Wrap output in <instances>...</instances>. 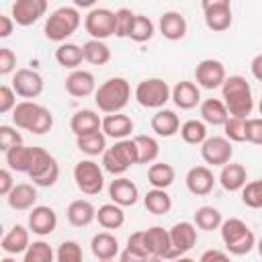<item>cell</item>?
<instances>
[{
  "label": "cell",
  "instance_id": "27",
  "mask_svg": "<svg viewBox=\"0 0 262 262\" xmlns=\"http://www.w3.org/2000/svg\"><path fill=\"white\" fill-rule=\"evenodd\" d=\"M133 131V119L125 113H115V115H104L102 117V133L115 141L129 139Z\"/></svg>",
  "mask_w": 262,
  "mask_h": 262
},
{
  "label": "cell",
  "instance_id": "19",
  "mask_svg": "<svg viewBox=\"0 0 262 262\" xmlns=\"http://www.w3.org/2000/svg\"><path fill=\"white\" fill-rule=\"evenodd\" d=\"M184 182H186V188H188L190 194H194V196H207L215 188L217 178H215V174H213V170L209 166H192L186 172Z\"/></svg>",
  "mask_w": 262,
  "mask_h": 262
},
{
  "label": "cell",
  "instance_id": "26",
  "mask_svg": "<svg viewBox=\"0 0 262 262\" xmlns=\"http://www.w3.org/2000/svg\"><path fill=\"white\" fill-rule=\"evenodd\" d=\"M37 186L35 184H29V182H18L10 194L6 196V203L12 211H31L37 207Z\"/></svg>",
  "mask_w": 262,
  "mask_h": 262
},
{
  "label": "cell",
  "instance_id": "42",
  "mask_svg": "<svg viewBox=\"0 0 262 262\" xmlns=\"http://www.w3.org/2000/svg\"><path fill=\"white\" fill-rule=\"evenodd\" d=\"M76 147L86 154L88 158H94V156H102L108 147H106V135L102 131H96V133H90V135H84V137H76Z\"/></svg>",
  "mask_w": 262,
  "mask_h": 262
},
{
  "label": "cell",
  "instance_id": "32",
  "mask_svg": "<svg viewBox=\"0 0 262 262\" xmlns=\"http://www.w3.org/2000/svg\"><path fill=\"white\" fill-rule=\"evenodd\" d=\"M199 113H201V121L213 127H223L225 121L229 119V113L221 98H205L199 106Z\"/></svg>",
  "mask_w": 262,
  "mask_h": 262
},
{
  "label": "cell",
  "instance_id": "24",
  "mask_svg": "<svg viewBox=\"0 0 262 262\" xmlns=\"http://www.w3.org/2000/svg\"><path fill=\"white\" fill-rule=\"evenodd\" d=\"M70 129L76 137H84V135L102 131V117L92 108H80L72 115Z\"/></svg>",
  "mask_w": 262,
  "mask_h": 262
},
{
  "label": "cell",
  "instance_id": "48",
  "mask_svg": "<svg viewBox=\"0 0 262 262\" xmlns=\"http://www.w3.org/2000/svg\"><path fill=\"white\" fill-rule=\"evenodd\" d=\"M18 145H23L20 131H16V127H12V125H0V149L6 154Z\"/></svg>",
  "mask_w": 262,
  "mask_h": 262
},
{
  "label": "cell",
  "instance_id": "54",
  "mask_svg": "<svg viewBox=\"0 0 262 262\" xmlns=\"http://www.w3.org/2000/svg\"><path fill=\"white\" fill-rule=\"evenodd\" d=\"M14 186H16V182L12 178V170L10 168H2L0 170V194L2 196H8Z\"/></svg>",
  "mask_w": 262,
  "mask_h": 262
},
{
  "label": "cell",
  "instance_id": "47",
  "mask_svg": "<svg viewBox=\"0 0 262 262\" xmlns=\"http://www.w3.org/2000/svg\"><path fill=\"white\" fill-rule=\"evenodd\" d=\"M223 137H227L231 143H244L246 141V119L229 117L223 125Z\"/></svg>",
  "mask_w": 262,
  "mask_h": 262
},
{
  "label": "cell",
  "instance_id": "46",
  "mask_svg": "<svg viewBox=\"0 0 262 262\" xmlns=\"http://www.w3.org/2000/svg\"><path fill=\"white\" fill-rule=\"evenodd\" d=\"M242 203L250 209H262V178L250 180L242 188Z\"/></svg>",
  "mask_w": 262,
  "mask_h": 262
},
{
  "label": "cell",
  "instance_id": "5",
  "mask_svg": "<svg viewBox=\"0 0 262 262\" xmlns=\"http://www.w3.org/2000/svg\"><path fill=\"white\" fill-rule=\"evenodd\" d=\"M219 233H221V239H223L227 252L233 254V256H246L256 248L254 231L239 217L223 219V223L219 227Z\"/></svg>",
  "mask_w": 262,
  "mask_h": 262
},
{
  "label": "cell",
  "instance_id": "49",
  "mask_svg": "<svg viewBox=\"0 0 262 262\" xmlns=\"http://www.w3.org/2000/svg\"><path fill=\"white\" fill-rule=\"evenodd\" d=\"M246 141L254 145H262V117L246 119Z\"/></svg>",
  "mask_w": 262,
  "mask_h": 262
},
{
  "label": "cell",
  "instance_id": "63",
  "mask_svg": "<svg viewBox=\"0 0 262 262\" xmlns=\"http://www.w3.org/2000/svg\"><path fill=\"white\" fill-rule=\"evenodd\" d=\"M98 262H115V260H98Z\"/></svg>",
  "mask_w": 262,
  "mask_h": 262
},
{
  "label": "cell",
  "instance_id": "16",
  "mask_svg": "<svg viewBox=\"0 0 262 262\" xmlns=\"http://www.w3.org/2000/svg\"><path fill=\"white\" fill-rule=\"evenodd\" d=\"M47 12V0H16L10 8V16L20 27H31Z\"/></svg>",
  "mask_w": 262,
  "mask_h": 262
},
{
  "label": "cell",
  "instance_id": "6",
  "mask_svg": "<svg viewBox=\"0 0 262 262\" xmlns=\"http://www.w3.org/2000/svg\"><path fill=\"white\" fill-rule=\"evenodd\" d=\"M135 164H137V145H135L133 137L115 141V145H111L102 154V162H100L102 170L115 178L125 176V172Z\"/></svg>",
  "mask_w": 262,
  "mask_h": 262
},
{
  "label": "cell",
  "instance_id": "51",
  "mask_svg": "<svg viewBox=\"0 0 262 262\" xmlns=\"http://www.w3.org/2000/svg\"><path fill=\"white\" fill-rule=\"evenodd\" d=\"M16 92H14V88L12 86H0V113L2 115H8V113H12L14 108H16Z\"/></svg>",
  "mask_w": 262,
  "mask_h": 262
},
{
  "label": "cell",
  "instance_id": "11",
  "mask_svg": "<svg viewBox=\"0 0 262 262\" xmlns=\"http://www.w3.org/2000/svg\"><path fill=\"white\" fill-rule=\"evenodd\" d=\"M203 18L209 31L213 33H223L231 27L233 23V12H231V2L229 0H203Z\"/></svg>",
  "mask_w": 262,
  "mask_h": 262
},
{
  "label": "cell",
  "instance_id": "15",
  "mask_svg": "<svg viewBox=\"0 0 262 262\" xmlns=\"http://www.w3.org/2000/svg\"><path fill=\"white\" fill-rule=\"evenodd\" d=\"M12 88L14 92L20 96V98H37L41 96L43 88H45V82H43V76L37 72V70H31V68H20L14 72L12 76Z\"/></svg>",
  "mask_w": 262,
  "mask_h": 262
},
{
  "label": "cell",
  "instance_id": "37",
  "mask_svg": "<svg viewBox=\"0 0 262 262\" xmlns=\"http://www.w3.org/2000/svg\"><path fill=\"white\" fill-rule=\"evenodd\" d=\"M133 141L137 145V164H154L160 156V143L151 135H133Z\"/></svg>",
  "mask_w": 262,
  "mask_h": 262
},
{
  "label": "cell",
  "instance_id": "60",
  "mask_svg": "<svg viewBox=\"0 0 262 262\" xmlns=\"http://www.w3.org/2000/svg\"><path fill=\"white\" fill-rule=\"evenodd\" d=\"M256 250H258V254H260V258H262V237L256 242Z\"/></svg>",
  "mask_w": 262,
  "mask_h": 262
},
{
  "label": "cell",
  "instance_id": "13",
  "mask_svg": "<svg viewBox=\"0 0 262 262\" xmlns=\"http://www.w3.org/2000/svg\"><path fill=\"white\" fill-rule=\"evenodd\" d=\"M194 80H196V86L199 88H205V90L221 88L223 82L227 80L225 66L219 59H213V57L201 59L196 63V68H194Z\"/></svg>",
  "mask_w": 262,
  "mask_h": 262
},
{
  "label": "cell",
  "instance_id": "39",
  "mask_svg": "<svg viewBox=\"0 0 262 262\" xmlns=\"http://www.w3.org/2000/svg\"><path fill=\"white\" fill-rule=\"evenodd\" d=\"M143 205L151 215H166L172 209V196L162 188H151L145 192Z\"/></svg>",
  "mask_w": 262,
  "mask_h": 262
},
{
  "label": "cell",
  "instance_id": "10",
  "mask_svg": "<svg viewBox=\"0 0 262 262\" xmlns=\"http://www.w3.org/2000/svg\"><path fill=\"white\" fill-rule=\"evenodd\" d=\"M84 29L90 35V39L104 41L113 35H117V10L94 6L84 16Z\"/></svg>",
  "mask_w": 262,
  "mask_h": 262
},
{
  "label": "cell",
  "instance_id": "30",
  "mask_svg": "<svg viewBox=\"0 0 262 262\" xmlns=\"http://www.w3.org/2000/svg\"><path fill=\"white\" fill-rule=\"evenodd\" d=\"M90 252L96 260H115L119 256V239L111 231H100L92 235Z\"/></svg>",
  "mask_w": 262,
  "mask_h": 262
},
{
  "label": "cell",
  "instance_id": "55",
  "mask_svg": "<svg viewBox=\"0 0 262 262\" xmlns=\"http://www.w3.org/2000/svg\"><path fill=\"white\" fill-rule=\"evenodd\" d=\"M199 262H231L229 254L223 250H205L199 258Z\"/></svg>",
  "mask_w": 262,
  "mask_h": 262
},
{
  "label": "cell",
  "instance_id": "40",
  "mask_svg": "<svg viewBox=\"0 0 262 262\" xmlns=\"http://www.w3.org/2000/svg\"><path fill=\"white\" fill-rule=\"evenodd\" d=\"M154 35H156V25H154V20H151L149 16L135 14L127 39H131L133 43H147V41H151Z\"/></svg>",
  "mask_w": 262,
  "mask_h": 262
},
{
  "label": "cell",
  "instance_id": "2",
  "mask_svg": "<svg viewBox=\"0 0 262 262\" xmlns=\"http://www.w3.org/2000/svg\"><path fill=\"white\" fill-rule=\"evenodd\" d=\"M129 100H131V84L121 76L104 80L94 92V104L98 106V111L106 115L123 113Z\"/></svg>",
  "mask_w": 262,
  "mask_h": 262
},
{
  "label": "cell",
  "instance_id": "20",
  "mask_svg": "<svg viewBox=\"0 0 262 262\" xmlns=\"http://www.w3.org/2000/svg\"><path fill=\"white\" fill-rule=\"evenodd\" d=\"M108 199L119 207H133L139 201V188L131 178L119 176L108 184Z\"/></svg>",
  "mask_w": 262,
  "mask_h": 262
},
{
  "label": "cell",
  "instance_id": "45",
  "mask_svg": "<svg viewBox=\"0 0 262 262\" xmlns=\"http://www.w3.org/2000/svg\"><path fill=\"white\" fill-rule=\"evenodd\" d=\"M55 262H84L82 246L76 239H66L55 250Z\"/></svg>",
  "mask_w": 262,
  "mask_h": 262
},
{
  "label": "cell",
  "instance_id": "21",
  "mask_svg": "<svg viewBox=\"0 0 262 262\" xmlns=\"http://www.w3.org/2000/svg\"><path fill=\"white\" fill-rule=\"evenodd\" d=\"M66 92L74 98H86L96 92L94 74L88 70H74L66 78Z\"/></svg>",
  "mask_w": 262,
  "mask_h": 262
},
{
  "label": "cell",
  "instance_id": "35",
  "mask_svg": "<svg viewBox=\"0 0 262 262\" xmlns=\"http://www.w3.org/2000/svg\"><path fill=\"white\" fill-rule=\"evenodd\" d=\"M33 147H35V145H33ZM33 147H29V145H18V147H12L10 151H6V154H4L6 168H10L12 172L29 174L31 164H33Z\"/></svg>",
  "mask_w": 262,
  "mask_h": 262
},
{
  "label": "cell",
  "instance_id": "57",
  "mask_svg": "<svg viewBox=\"0 0 262 262\" xmlns=\"http://www.w3.org/2000/svg\"><path fill=\"white\" fill-rule=\"evenodd\" d=\"M151 260H156V258H151V256H139V254H133V252H129L127 248L121 252V262H151Z\"/></svg>",
  "mask_w": 262,
  "mask_h": 262
},
{
  "label": "cell",
  "instance_id": "9",
  "mask_svg": "<svg viewBox=\"0 0 262 262\" xmlns=\"http://www.w3.org/2000/svg\"><path fill=\"white\" fill-rule=\"evenodd\" d=\"M74 182L80 192L94 196V194L102 192V188H104V170L92 158L80 160L74 166Z\"/></svg>",
  "mask_w": 262,
  "mask_h": 262
},
{
  "label": "cell",
  "instance_id": "14",
  "mask_svg": "<svg viewBox=\"0 0 262 262\" xmlns=\"http://www.w3.org/2000/svg\"><path fill=\"white\" fill-rule=\"evenodd\" d=\"M168 231H170V242H172V260L186 256L196 246L199 233H196V225L192 221H178Z\"/></svg>",
  "mask_w": 262,
  "mask_h": 262
},
{
  "label": "cell",
  "instance_id": "33",
  "mask_svg": "<svg viewBox=\"0 0 262 262\" xmlns=\"http://www.w3.org/2000/svg\"><path fill=\"white\" fill-rule=\"evenodd\" d=\"M176 180V170L172 164H166V162H154L149 168H147V182L151 184V188H170Z\"/></svg>",
  "mask_w": 262,
  "mask_h": 262
},
{
  "label": "cell",
  "instance_id": "50",
  "mask_svg": "<svg viewBox=\"0 0 262 262\" xmlns=\"http://www.w3.org/2000/svg\"><path fill=\"white\" fill-rule=\"evenodd\" d=\"M133 18H135V14H133L129 8H125V6L119 8V10H117V35H115V37H119V39H127Z\"/></svg>",
  "mask_w": 262,
  "mask_h": 262
},
{
  "label": "cell",
  "instance_id": "8",
  "mask_svg": "<svg viewBox=\"0 0 262 262\" xmlns=\"http://www.w3.org/2000/svg\"><path fill=\"white\" fill-rule=\"evenodd\" d=\"M35 186L49 188L59 180V164L57 160L43 147H33V164L27 174Z\"/></svg>",
  "mask_w": 262,
  "mask_h": 262
},
{
  "label": "cell",
  "instance_id": "62",
  "mask_svg": "<svg viewBox=\"0 0 262 262\" xmlns=\"http://www.w3.org/2000/svg\"><path fill=\"white\" fill-rule=\"evenodd\" d=\"M258 111H260V117H262V96H260V102H258Z\"/></svg>",
  "mask_w": 262,
  "mask_h": 262
},
{
  "label": "cell",
  "instance_id": "28",
  "mask_svg": "<svg viewBox=\"0 0 262 262\" xmlns=\"http://www.w3.org/2000/svg\"><path fill=\"white\" fill-rule=\"evenodd\" d=\"M217 182L223 186V190L227 192H242V188L248 184V172L242 164H235V162H229L221 168L219 172V178Z\"/></svg>",
  "mask_w": 262,
  "mask_h": 262
},
{
  "label": "cell",
  "instance_id": "61",
  "mask_svg": "<svg viewBox=\"0 0 262 262\" xmlns=\"http://www.w3.org/2000/svg\"><path fill=\"white\" fill-rule=\"evenodd\" d=\"M0 262H16V258H12V256H6V258H2Z\"/></svg>",
  "mask_w": 262,
  "mask_h": 262
},
{
  "label": "cell",
  "instance_id": "38",
  "mask_svg": "<svg viewBox=\"0 0 262 262\" xmlns=\"http://www.w3.org/2000/svg\"><path fill=\"white\" fill-rule=\"evenodd\" d=\"M84 61L92 63V66H106L113 57L111 53V47L104 43V41H96V39H88L84 45Z\"/></svg>",
  "mask_w": 262,
  "mask_h": 262
},
{
  "label": "cell",
  "instance_id": "43",
  "mask_svg": "<svg viewBox=\"0 0 262 262\" xmlns=\"http://www.w3.org/2000/svg\"><path fill=\"white\" fill-rule=\"evenodd\" d=\"M221 223H223L221 211L211 205H203L194 211V225L203 231H215L221 227Z\"/></svg>",
  "mask_w": 262,
  "mask_h": 262
},
{
  "label": "cell",
  "instance_id": "22",
  "mask_svg": "<svg viewBox=\"0 0 262 262\" xmlns=\"http://www.w3.org/2000/svg\"><path fill=\"white\" fill-rule=\"evenodd\" d=\"M172 102L180 111H192L194 106H201V88L190 80H180L172 86Z\"/></svg>",
  "mask_w": 262,
  "mask_h": 262
},
{
  "label": "cell",
  "instance_id": "1",
  "mask_svg": "<svg viewBox=\"0 0 262 262\" xmlns=\"http://www.w3.org/2000/svg\"><path fill=\"white\" fill-rule=\"evenodd\" d=\"M221 100L229 117L248 119V115L254 108V94H252L250 82L239 74L227 76V80L221 86Z\"/></svg>",
  "mask_w": 262,
  "mask_h": 262
},
{
  "label": "cell",
  "instance_id": "44",
  "mask_svg": "<svg viewBox=\"0 0 262 262\" xmlns=\"http://www.w3.org/2000/svg\"><path fill=\"white\" fill-rule=\"evenodd\" d=\"M20 262H55V252L45 239H35L23 254Z\"/></svg>",
  "mask_w": 262,
  "mask_h": 262
},
{
  "label": "cell",
  "instance_id": "36",
  "mask_svg": "<svg viewBox=\"0 0 262 262\" xmlns=\"http://www.w3.org/2000/svg\"><path fill=\"white\" fill-rule=\"evenodd\" d=\"M96 221L102 229H119L125 223V211L115 203H104L96 209Z\"/></svg>",
  "mask_w": 262,
  "mask_h": 262
},
{
  "label": "cell",
  "instance_id": "23",
  "mask_svg": "<svg viewBox=\"0 0 262 262\" xmlns=\"http://www.w3.org/2000/svg\"><path fill=\"white\" fill-rule=\"evenodd\" d=\"M158 29H160V35L164 39L180 41L186 37L188 25H186V18L178 10H166V12H162V16L158 20Z\"/></svg>",
  "mask_w": 262,
  "mask_h": 262
},
{
  "label": "cell",
  "instance_id": "56",
  "mask_svg": "<svg viewBox=\"0 0 262 262\" xmlns=\"http://www.w3.org/2000/svg\"><path fill=\"white\" fill-rule=\"evenodd\" d=\"M14 20L12 16H6V14H0V39H8L14 31Z\"/></svg>",
  "mask_w": 262,
  "mask_h": 262
},
{
  "label": "cell",
  "instance_id": "34",
  "mask_svg": "<svg viewBox=\"0 0 262 262\" xmlns=\"http://www.w3.org/2000/svg\"><path fill=\"white\" fill-rule=\"evenodd\" d=\"M55 61L66 68V70H80L82 61H84V49L82 45H76V43H61L57 45L55 49Z\"/></svg>",
  "mask_w": 262,
  "mask_h": 262
},
{
  "label": "cell",
  "instance_id": "3",
  "mask_svg": "<svg viewBox=\"0 0 262 262\" xmlns=\"http://www.w3.org/2000/svg\"><path fill=\"white\" fill-rule=\"evenodd\" d=\"M12 123L16 129H25L35 135H43V133L51 131V127H53V113L35 100H23L12 111Z\"/></svg>",
  "mask_w": 262,
  "mask_h": 262
},
{
  "label": "cell",
  "instance_id": "29",
  "mask_svg": "<svg viewBox=\"0 0 262 262\" xmlns=\"http://www.w3.org/2000/svg\"><path fill=\"white\" fill-rule=\"evenodd\" d=\"M66 217L74 227H86L96 219V207L88 199H76L68 205Z\"/></svg>",
  "mask_w": 262,
  "mask_h": 262
},
{
  "label": "cell",
  "instance_id": "52",
  "mask_svg": "<svg viewBox=\"0 0 262 262\" xmlns=\"http://www.w3.org/2000/svg\"><path fill=\"white\" fill-rule=\"evenodd\" d=\"M16 72V53L10 47H0V76Z\"/></svg>",
  "mask_w": 262,
  "mask_h": 262
},
{
  "label": "cell",
  "instance_id": "17",
  "mask_svg": "<svg viewBox=\"0 0 262 262\" xmlns=\"http://www.w3.org/2000/svg\"><path fill=\"white\" fill-rule=\"evenodd\" d=\"M143 235H145L147 252L156 260H168V262L172 260V242L168 229H164L162 225H151L143 229Z\"/></svg>",
  "mask_w": 262,
  "mask_h": 262
},
{
  "label": "cell",
  "instance_id": "25",
  "mask_svg": "<svg viewBox=\"0 0 262 262\" xmlns=\"http://www.w3.org/2000/svg\"><path fill=\"white\" fill-rule=\"evenodd\" d=\"M29 246H31V231H29V227H25V225H20V223L12 225V227L4 233V237H2V242H0L2 252L8 254V256L25 254Z\"/></svg>",
  "mask_w": 262,
  "mask_h": 262
},
{
  "label": "cell",
  "instance_id": "18",
  "mask_svg": "<svg viewBox=\"0 0 262 262\" xmlns=\"http://www.w3.org/2000/svg\"><path fill=\"white\" fill-rule=\"evenodd\" d=\"M27 227H29L31 233H35L39 237H47L57 227V213L51 207H47V205H37L29 213Z\"/></svg>",
  "mask_w": 262,
  "mask_h": 262
},
{
  "label": "cell",
  "instance_id": "59",
  "mask_svg": "<svg viewBox=\"0 0 262 262\" xmlns=\"http://www.w3.org/2000/svg\"><path fill=\"white\" fill-rule=\"evenodd\" d=\"M170 262H196V260L194 258H188V256H180V258H174Z\"/></svg>",
  "mask_w": 262,
  "mask_h": 262
},
{
  "label": "cell",
  "instance_id": "53",
  "mask_svg": "<svg viewBox=\"0 0 262 262\" xmlns=\"http://www.w3.org/2000/svg\"><path fill=\"white\" fill-rule=\"evenodd\" d=\"M125 248H127L129 252H133V254H139V256H151V254L147 252L143 231H135V233H131L129 239H127V246H125ZM151 258H154V256H151Z\"/></svg>",
  "mask_w": 262,
  "mask_h": 262
},
{
  "label": "cell",
  "instance_id": "41",
  "mask_svg": "<svg viewBox=\"0 0 262 262\" xmlns=\"http://www.w3.org/2000/svg\"><path fill=\"white\" fill-rule=\"evenodd\" d=\"M180 137L184 143L188 145H203L205 139L209 137L207 135V125L201 121V119H188L180 125Z\"/></svg>",
  "mask_w": 262,
  "mask_h": 262
},
{
  "label": "cell",
  "instance_id": "31",
  "mask_svg": "<svg viewBox=\"0 0 262 262\" xmlns=\"http://www.w3.org/2000/svg\"><path fill=\"white\" fill-rule=\"evenodd\" d=\"M151 131L158 137H174L180 131V119L172 108H160L151 117Z\"/></svg>",
  "mask_w": 262,
  "mask_h": 262
},
{
  "label": "cell",
  "instance_id": "12",
  "mask_svg": "<svg viewBox=\"0 0 262 262\" xmlns=\"http://www.w3.org/2000/svg\"><path fill=\"white\" fill-rule=\"evenodd\" d=\"M201 158L205 160V164L209 166H217V168H223L225 164L231 162L233 158V145L227 137L223 135H213V137H207L205 143L201 145Z\"/></svg>",
  "mask_w": 262,
  "mask_h": 262
},
{
  "label": "cell",
  "instance_id": "58",
  "mask_svg": "<svg viewBox=\"0 0 262 262\" xmlns=\"http://www.w3.org/2000/svg\"><path fill=\"white\" fill-rule=\"evenodd\" d=\"M250 72L258 82H262V53L254 55V59L250 61Z\"/></svg>",
  "mask_w": 262,
  "mask_h": 262
},
{
  "label": "cell",
  "instance_id": "4",
  "mask_svg": "<svg viewBox=\"0 0 262 262\" xmlns=\"http://www.w3.org/2000/svg\"><path fill=\"white\" fill-rule=\"evenodd\" d=\"M80 25H82V14L76 6H59L47 16L43 25V35L45 39L61 45L68 43V39L78 31Z\"/></svg>",
  "mask_w": 262,
  "mask_h": 262
},
{
  "label": "cell",
  "instance_id": "7",
  "mask_svg": "<svg viewBox=\"0 0 262 262\" xmlns=\"http://www.w3.org/2000/svg\"><path fill=\"white\" fill-rule=\"evenodd\" d=\"M133 98L143 108L160 111L166 108L168 100H172V88L164 78H145L135 86Z\"/></svg>",
  "mask_w": 262,
  "mask_h": 262
}]
</instances>
